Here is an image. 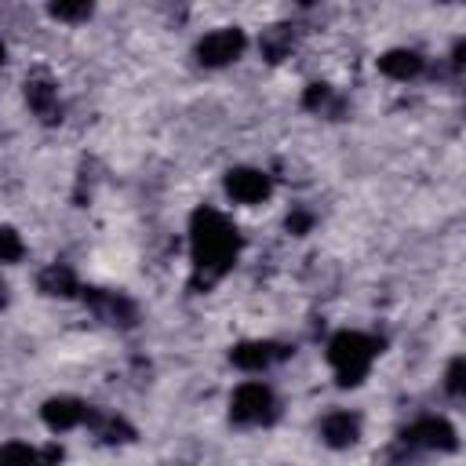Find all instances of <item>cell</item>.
<instances>
[{"label":"cell","instance_id":"1","mask_svg":"<svg viewBox=\"0 0 466 466\" xmlns=\"http://www.w3.org/2000/svg\"><path fill=\"white\" fill-rule=\"evenodd\" d=\"M189 240H193V266H197V280L193 284H215L229 262L237 258L240 237L237 229L215 211V208H197L189 218Z\"/></svg>","mask_w":466,"mask_h":466},{"label":"cell","instance_id":"2","mask_svg":"<svg viewBox=\"0 0 466 466\" xmlns=\"http://www.w3.org/2000/svg\"><path fill=\"white\" fill-rule=\"evenodd\" d=\"M379 342L360 335V331H339L331 342H328V360L339 375L342 386H357L364 375H368V364L375 357Z\"/></svg>","mask_w":466,"mask_h":466},{"label":"cell","instance_id":"3","mask_svg":"<svg viewBox=\"0 0 466 466\" xmlns=\"http://www.w3.org/2000/svg\"><path fill=\"white\" fill-rule=\"evenodd\" d=\"M229 415L233 422H266L273 415V393L262 382H244L237 386L233 400H229Z\"/></svg>","mask_w":466,"mask_h":466},{"label":"cell","instance_id":"4","mask_svg":"<svg viewBox=\"0 0 466 466\" xmlns=\"http://www.w3.org/2000/svg\"><path fill=\"white\" fill-rule=\"evenodd\" d=\"M244 51V33L240 29H215L197 44V58L204 66H229Z\"/></svg>","mask_w":466,"mask_h":466},{"label":"cell","instance_id":"5","mask_svg":"<svg viewBox=\"0 0 466 466\" xmlns=\"http://www.w3.org/2000/svg\"><path fill=\"white\" fill-rule=\"evenodd\" d=\"M226 189H229V197L233 200H240V204H258V200H266L269 197V175H262V171H255V167H233L229 175H226Z\"/></svg>","mask_w":466,"mask_h":466},{"label":"cell","instance_id":"6","mask_svg":"<svg viewBox=\"0 0 466 466\" xmlns=\"http://www.w3.org/2000/svg\"><path fill=\"white\" fill-rule=\"evenodd\" d=\"M84 302L102 317V320H109V324H135V306L124 299V295H116V291H102V288H87L84 291Z\"/></svg>","mask_w":466,"mask_h":466},{"label":"cell","instance_id":"7","mask_svg":"<svg viewBox=\"0 0 466 466\" xmlns=\"http://www.w3.org/2000/svg\"><path fill=\"white\" fill-rule=\"evenodd\" d=\"M404 444H419V448H441V451H451L459 441H455V430H451L444 419H422V422H415L411 430H404Z\"/></svg>","mask_w":466,"mask_h":466},{"label":"cell","instance_id":"8","mask_svg":"<svg viewBox=\"0 0 466 466\" xmlns=\"http://www.w3.org/2000/svg\"><path fill=\"white\" fill-rule=\"evenodd\" d=\"M87 419V408L76 400V397H51L47 404H44V422L51 426V430H73V426H80Z\"/></svg>","mask_w":466,"mask_h":466},{"label":"cell","instance_id":"9","mask_svg":"<svg viewBox=\"0 0 466 466\" xmlns=\"http://www.w3.org/2000/svg\"><path fill=\"white\" fill-rule=\"evenodd\" d=\"M229 357H233V364L244 368V371H262L269 360L284 357V350H277L273 342H240V346H233Z\"/></svg>","mask_w":466,"mask_h":466},{"label":"cell","instance_id":"10","mask_svg":"<svg viewBox=\"0 0 466 466\" xmlns=\"http://www.w3.org/2000/svg\"><path fill=\"white\" fill-rule=\"evenodd\" d=\"M25 102H29L44 120H55V113H58V87H55L47 76H29V80H25Z\"/></svg>","mask_w":466,"mask_h":466},{"label":"cell","instance_id":"11","mask_svg":"<svg viewBox=\"0 0 466 466\" xmlns=\"http://www.w3.org/2000/svg\"><path fill=\"white\" fill-rule=\"evenodd\" d=\"M357 433H360V426H357V419H353L350 411H331V415L320 422V437H324L331 448H350V444L357 441Z\"/></svg>","mask_w":466,"mask_h":466},{"label":"cell","instance_id":"12","mask_svg":"<svg viewBox=\"0 0 466 466\" xmlns=\"http://www.w3.org/2000/svg\"><path fill=\"white\" fill-rule=\"evenodd\" d=\"M379 69L386 76H393V80H408V76H415L422 69V58L415 51H408V47H393V51H386L379 58Z\"/></svg>","mask_w":466,"mask_h":466},{"label":"cell","instance_id":"13","mask_svg":"<svg viewBox=\"0 0 466 466\" xmlns=\"http://www.w3.org/2000/svg\"><path fill=\"white\" fill-rule=\"evenodd\" d=\"M40 291L44 295H55V299H69V295H76V277H73V269L69 266H47L44 273H40Z\"/></svg>","mask_w":466,"mask_h":466},{"label":"cell","instance_id":"14","mask_svg":"<svg viewBox=\"0 0 466 466\" xmlns=\"http://www.w3.org/2000/svg\"><path fill=\"white\" fill-rule=\"evenodd\" d=\"M258 47H262V55H266L269 62L284 58V55L291 51V29H288V25H269V29H262Z\"/></svg>","mask_w":466,"mask_h":466},{"label":"cell","instance_id":"15","mask_svg":"<svg viewBox=\"0 0 466 466\" xmlns=\"http://www.w3.org/2000/svg\"><path fill=\"white\" fill-rule=\"evenodd\" d=\"M0 466H40V451L29 448V444L11 441V444L0 448Z\"/></svg>","mask_w":466,"mask_h":466},{"label":"cell","instance_id":"16","mask_svg":"<svg viewBox=\"0 0 466 466\" xmlns=\"http://www.w3.org/2000/svg\"><path fill=\"white\" fill-rule=\"evenodd\" d=\"M22 251H25L22 237H18L11 226H0V262H18Z\"/></svg>","mask_w":466,"mask_h":466},{"label":"cell","instance_id":"17","mask_svg":"<svg viewBox=\"0 0 466 466\" xmlns=\"http://www.w3.org/2000/svg\"><path fill=\"white\" fill-rule=\"evenodd\" d=\"M51 15L62 18V22H84V18H91V4L87 0H80V4L58 0V4H51Z\"/></svg>","mask_w":466,"mask_h":466},{"label":"cell","instance_id":"18","mask_svg":"<svg viewBox=\"0 0 466 466\" xmlns=\"http://www.w3.org/2000/svg\"><path fill=\"white\" fill-rule=\"evenodd\" d=\"M302 102H306V109H328L331 106V87L328 84H309Z\"/></svg>","mask_w":466,"mask_h":466},{"label":"cell","instance_id":"19","mask_svg":"<svg viewBox=\"0 0 466 466\" xmlns=\"http://www.w3.org/2000/svg\"><path fill=\"white\" fill-rule=\"evenodd\" d=\"M462 375H466V360L462 357H455L451 364H448V393H462Z\"/></svg>","mask_w":466,"mask_h":466},{"label":"cell","instance_id":"20","mask_svg":"<svg viewBox=\"0 0 466 466\" xmlns=\"http://www.w3.org/2000/svg\"><path fill=\"white\" fill-rule=\"evenodd\" d=\"M309 222H313V218H309L306 211H295V215H288V229H291V233H306V229H309Z\"/></svg>","mask_w":466,"mask_h":466},{"label":"cell","instance_id":"21","mask_svg":"<svg viewBox=\"0 0 466 466\" xmlns=\"http://www.w3.org/2000/svg\"><path fill=\"white\" fill-rule=\"evenodd\" d=\"M58 462H62V448L58 444H47L40 451V466H58Z\"/></svg>","mask_w":466,"mask_h":466},{"label":"cell","instance_id":"22","mask_svg":"<svg viewBox=\"0 0 466 466\" xmlns=\"http://www.w3.org/2000/svg\"><path fill=\"white\" fill-rule=\"evenodd\" d=\"M0 306H7V284L0 280Z\"/></svg>","mask_w":466,"mask_h":466},{"label":"cell","instance_id":"23","mask_svg":"<svg viewBox=\"0 0 466 466\" xmlns=\"http://www.w3.org/2000/svg\"><path fill=\"white\" fill-rule=\"evenodd\" d=\"M0 62H4V44H0Z\"/></svg>","mask_w":466,"mask_h":466}]
</instances>
